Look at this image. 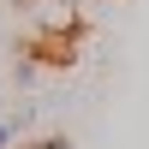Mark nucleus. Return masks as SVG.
Instances as JSON below:
<instances>
[{
    "mask_svg": "<svg viewBox=\"0 0 149 149\" xmlns=\"http://www.w3.org/2000/svg\"><path fill=\"white\" fill-rule=\"evenodd\" d=\"M0 149H6V125H0Z\"/></svg>",
    "mask_w": 149,
    "mask_h": 149,
    "instance_id": "nucleus-1",
    "label": "nucleus"
}]
</instances>
